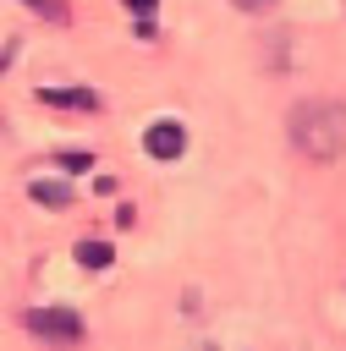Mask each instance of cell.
Masks as SVG:
<instances>
[{
	"label": "cell",
	"instance_id": "52a82bcc",
	"mask_svg": "<svg viewBox=\"0 0 346 351\" xmlns=\"http://www.w3.org/2000/svg\"><path fill=\"white\" fill-rule=\"evenodd\" d=\"M22 5H33V11H38V16H55V22H60V16H66V5H55V0H22Z\"/></svg>",
	"mask_w": 346,
	"mask_h": 351
},
{
	"label": "cell",
	"instance_id": "ba28073f",
	"mask_svg": "<svg viewBox=\"0 0 346 351\" xmlns=\"http://www.w3.org/2000/svg\"><path fill=\"white\" fill-rule=\"evenodd\" d=\"M231 5H236V11H269L275 0H231Z\"/></svg>",
	"mask_w": 346,
	"mask_h": 351
},
{
	"label": "cell",
	"instance_id": "3957f363",
	"mask_svg": "<svg viewBox=\"0 0 346 351\" xmlns=\"http://www.w3.org/2000/svg\"><path fill=\"white\" fill-rule=\"evenodd\" d=\"M143 148H148L154 159H181V148H187V126H181V121H154V126L143 132Z\"/></svg>",
	"mask_w": 346,
	"mask_h": 351
},
{
	"label": "cell",
	"instance_id": "7a4b0ae2",
	"mask_svg": "<svg viewBox=\"0 0 346 351\" xmlns=\"http://www.w3.org/2000/svg\"><path fill=\"white\" fill-rule=\"evenodd\" d=\"M22 324H27L38 340H66V346H71V340H82V318H77L71 307H33Z\"/></svg>",
	"mask_w": 346,
	"mask_h": 351
},
{
	"label": "cell",
	"instance_id": "6da1fadb",
	"mask_svg": "<svg viewBox=\"0 0 346 351\" xmlns=\"http://www.w3.org/2000/svg\"><path fill=\"white\" fill-rule=\"evenodd\" d=\"M286 137L302 159L313 165H330L346 154V104L341 99H302L286 121Z\"/></svg>",
	"mask_w": 346,
	"mask_h": 351
},
{
	"label": "cell",
	"instance_id": "5b68a950",
	"mask_svg": "<svg viewBox=\"0 0 346 351\" xmlns=\"http://www.w3.org/2000/svg\"><path fill=\"white\" fill-rule=\"evenodd\" d=\"M27 192H33V203H44V208H66V203H71V186H66V181H33Z\"/></svg>",
	"mask_w": 346,
	"mask_h": 351
},
{
	"label": "cell",
	"instance_id": "277c9868",
	"mask_svg": "<svg viewBox=\"0 0 346 351\" xmlns=\"http://www.w3.org/2000/svg\"><path fill=\"white\" fill-rule=\"evenodd\" d=\"M44 104H66V110H99V93L88 88H38Z\"/></svg>",
	"mask_w": 346,
	"mask_h": 351
},
{
	"label": "cell",
	"instance_id": "8992f818",
	"mask_svg": "<svg viewBox=\"0 0 346 351\" xmlns=\"http://www.w3.org/2000/svg\"><path fill=\"white\" fill-rule=\"evenodd\" d=\"M110 258H115L110 241H77V263L82 269H110Z\"/></svg>",
	"mask_w": 346,
	"mask_h": 351
},
{
	"label": "cell",
	"instance_id": "9c48e42d",
	"mask_svg": "<svg viewBox=\"0 0 346 351\" xmlns=\"http://www.w3.org/2000/svg\"><path fill=\"white\" fill-rule=\"evenodd\" d=\"M126 5H132L137 16H154V0H126Z\"/></svg>",
	"mask_w": 346,
	"mask_h": 351
}]
</instances>
